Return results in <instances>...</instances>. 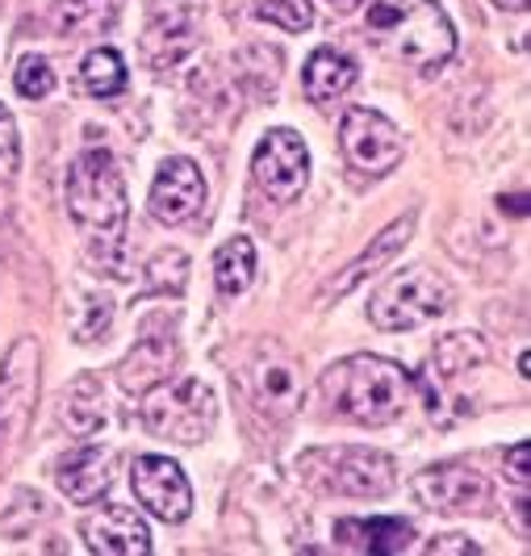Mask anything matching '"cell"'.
<instances>
[{"instance_id": "cell-1", "label": "cell", "mask_w": 531, "mask_h": 556, "mask_svg": "<svg viewBox=\"0 0 531 556\" xmlns=\"http://www.w3.org/2000/svg\"><path fill=\"white\" fill-rule=\"evenodd\" d=\"M318 390L327 397V406L343 415L347 422H361V427H385L393 418L406 410L410 402V372L402 364L385 361V356H368L356 352L347 361L331 364L318 381Z\"/></svg>"}, {"instance_id": "cell-2", "label": "cell", "mask_w": 531, "mask_h": 556, "mask_svg": "<svg viewBox=\"0 0 531 556\" xmlns=\"http://www.w3.org/2000/svg\"><path fill=\"white\" fill-rule=\"evenodd\" d=\"M368 34L381 51L419 72H440L456 55V29L435 0H372Z\"/></svg>"}, {"instance_id": "cell-3", "label": "cell", "mask_w": 531, "mask_h": 556, "mask_svg": "<svg viewBox=\"0 0 531 556\" xmlns=\"http://www.w3.org/2000/svg\"><path fill=\"white\" fill-rule=\"evenodd\" d=\"M67 210L97 248H122L126 235V180L105 147H88L67 172Z\"/></svg>"}, {"instance_id": "cell-4", "label": "cell", "mask_w": 531, "mask_h": 556, "mask_svg": "<svg viewBox=\"0 0 531 556\" xmlns=\"http://www.w3.org/2000/svg\"><path fill=\"white\" fill-rule=\"evenodd\" d=\"M302 481L339 494V498H385L397 485V465L390 452L377 447H309L298 456Z\"/></svg>"}, {"instance_id": "cell-5", "label": "cell", "mask_w": 531, "mask_h": 556, "mask_svg": "<svg viewBox=\"0 0 531 556\" xmlns=\"http://www.w3.org/2000/svg\"><path fill=\"white\" fill-rule=\"evenodd\" d=\"M218 418V402L205 381L197 377H180V381H160L147 390L142 402V422L151 435L160 440H176V444H201L214 431Z\"/></svg>"}, {"instance_id": "cell-6", "label": "cell", "mask_w": 531, "mask_h": 556, "mask_svg": "<svg viewBox=\"0 0 531 556\" xmlns=\"http://www.w3.org/2000/svg\"><path fill=\"white\" fill-rule=\"evenodd\" d=\"M452 306V289L431 268H406L390 277L368 302V318L377 331H415L422 323L440 318Z\"/></svg>"}, {"instance_id": "cell-7", "label": "cell", "mask_w": 531, "mask_h": 556, "mask_svg": "<svg viewBox=\"0 0 531 556\" xmlns=\"http://www.w3.org/2000/svg\"><path fill=\"white\" fill-rule=\"evenodd\" d=\"M339 147L347 164L368 176H390L393 167L406 160V139L385 113L352 105L339 122Z\"/></svg>"}, {"instance_id": "cell-8", "label": "cell", "mask_w": 531, "mask_h": 556, "mask_svg": "<svg viewBox=\"0 0 531 556\" xmlns=\"http://www.w3.org/2000/svg\"><path fill=\"white\" fill-rule=\"evenodd\" d=\"M34 397H38V339L22 334L0 361V456H9L26 435Z\"/></svg>"}, {"instance_id": "cell-9", "label": "cell", "mask_w": 531, "mask_h": 556, "mask_svg": "<svg viewBox=\"0 0 531 556\" xmlns=\"http://www.w3.org/2000/svg\"><path fill=\"white\" fill-rule=\"evenodd\" d=\"M255 185L273 201H298L309 176V151L298 130H268L252 155Z\"/></svg>"}, {"instance_id": "cell-10", "label": "cell", "mask_w": 531, "mask_h": 556, "mask_svg": "<svg viewBox=\"0 0 531 556\" xmlns=\"http://www.w3.org/2000/svg\"><path fill=\"white\" fill-rule=\"evenodd\" d=\"M415 498L440 515H481L490 506V481L473 465L444 460L415 477Z\"/></svg>"}, {"instance_id": "cell-11", "label": "cell", "mask_w": 531, "mask_h": 556, "mask_svg": "<svg viewBox=\"0 0 531 556\" xmlns=\"http://www.w3.org/2000/svg\"><path fill=\"white\" fill-rule=\"evenodd\" d=\"M130 485L139 494V506L164 523H185L193 510V490L185 469L168 456H139L130 469Z\"/></svg>"}, {"instance_id": "cell-12", "label": "cell", "mask_w": 531, "mask_h": 556, "mask_svg": "<svg viewBox=\"0 0 531 556\" xmlns=\"http://www.w3.org/2000/svg\"><path fill=\"white\" fill-rule=\"evenodd\" d=\"M201 205H205V176H201V167L193 160H185V155L164 160L160 172H155L151 197H147L151 218L164 226H180L189 223Z\"/></svg>"}, {"instance_id": "cell-13", "label": "cell", "mask_w": 531, "mask_h": 556, "mask_svg": "<svg viewBox=\"0 0 531 556\" xmlns=\"http://www.w3.org/2000/svg\"><path fill=\"white\" fill-rule=\"evenodd\" d=\"M235 381H243V386H248L252 406H260L264 415H277V418L293 415V406H298V390H302V381H298V364L289 361L280 348H260V352H255V361L248 364Z\"/></svg>"}, {"instance_id": "cell-14", "label": "cell", "mask_w": 531, "mask_h": 556, "mask_svg": "<svg viewBox=\"0 0 531 556\" xmlns=\"http://www.w3.org/2000/svg\"><path fill=\"white\" fill-rule=\"evenodd\" d=\"M85 544L97 556H147L151 553V528L135 506H101L85 519Z\"/></svg>"}, {"instance_id": "cell-15", "label": "cell", "mask_w": 531, "mask_h": 556, "mask_svg": "<svg viewBox=\"0 0 531 556\" xmlns=\"http://www.w3.org/2000/svg\"><path fill=\"white\" fill-rule=\"evenodd\" d=\"M160 323L151 318L142 327V339L130 348V356L117 364V381L126 393H147L151 386L172 377V364L180 356V348H176V331H160Z\"/></svg>"}, {"instance_id": "cell-16", "label": "cell", "mask_w": 531, "mask_h": 556, "mask_svg": "<svg viewBox=\"0 0 531 556\" xmlns=\"http://www.w3.org/2000/svg\"><path fill=\"white\" fill-rule=\"evenodd\" d=\"M113 456L101 444H85V447H72L55 469V481L63 490V498H72L76 506H88L97 502L113 481Z\"/></svg>"}, {"instance_id": "cell-17", "label": "cell", "mask_w": 531, "mask_h": 556, "mask_svg": "<svg viewBox=\"0 0 531 556\" xmlns=\"http://www.w3.org/2000/svg\"><path fill=\"white\" fill-rule=\"evenodd\" d=\"M415 223H419V214L410 210V214H402L397 223L385 226V230H381V235H377V239H372V243H368V248H364L361 255H356V260H352V264L343 268V277H336L331 285H327V293H323L318 302H331V298H347V293H352V289H356L361 280H368L372 273H377V268H381V264H385V260H393L397 251L410 243V235H415Z\"/></svg>"}, {"instance_id": "cell-18", "label": "cell", "mask_w": 531, "mask_h": 556, "mask_svg": "<svg viewBox=\"0 0 531 556\" xmlns=\"http://www.w3.org/2000/svg\"><path fill=\"white\" fill-rule=\"evenodd\" d=\"M336 540L339 548H352V553L397 556L410 548L415 528L406 519H339Z\"/></svg>"}, {"instance_id": "cell-19", "label": "cell", "mask_w": 531, "mask_h": 556, "mask_svg": "<svg viewBox=\"0 0 531 556\" xmlns=\"http://www.w3.org/2000/svg\"><path fill=\"white\" fill-rule=\"evenodd\" d=\"M356 84V59L336 51V47H318L306 63V97L309 105H331L347 88Z\"/></svg>"}, {"instance_id": "cell-20", "label": "cell", "mask_w": 531, "mask_h": 556, "mask_svg": "<svg viewBox=\"0 0 531 556\" xmlns=\"http://www.w3.org/2000/svg\"><path fill=\"white\" fill-rule=\"evenodd\" d=\"M59 422H63L72 435H97V431H101V422H105V393H101V381H97L92 372L76 377V381L63 390Z\"/></svg>"}, {"instance_id": "cell-21", "label": "cell", "mask_w": 531, "mask_h": 556, "mask_svg": "<svg viewBox=\"0 0 531 556\" xmlns=\"http://www.w3.org/2000/svg\"><path fill=\"white\" fill-rule=\"evenodd\" d=\"M490 356V348H485V339L473 331H456V334H444L435 348H431V356H427V372L431 377H460V372H469L477 364H485Z\"/></svg>"}, {"instance_id": "cell-22", "label": "cell", "mask_w": 531, "mask_h": 556, "mask_svg": "<svg viewBox=\"0 0 531 556\" xmlns=\"http://www.w3.org/2000/svg\"><path fill=\"white\" fill-rule=\"evenodd\" d=\"M255 277V248L252 239H230L218 248L214 255V280H218V289H223L226 298H239V293H248V285Z\"/></svg>"}, {"instance_id": "cell-23", "label": "cell", "mask_w": 531, "mask_h": 556, "mask_svg": "<svg viewBox=\"0 0 531 556\" xmlns=\"http://www.w3.org/2000/svg\"><path fill=\"white\" fill-rule=\"evenodd\" d=\"M80 80L92 97H117V92H126V63L113 47H97L80 63Z\"/></svg>"}, {"instance_id": "cell-24", "label": "cell", "mask_w": 531, "mask_h": 556, "mask_svg": "<svg viewBox=\"0 0 531 556\" xmlns=\"http://www.w3.org/2000/svg\"><path fill=\"white\" fill-rule=\"evenodd\" d=\"M160 38H168V51H164V67H168V63H176V59L193 47V22H189L185 13H172V17L160 13V17L147 26L142 47H147V42H160Z\"/></svg>"}, {"instance_id": "cell-25", "label": "cell", "mask_w": 531, "mask_h": 556, "mask_svg": "<svg viewBox=\"0 0 531 556\" xmlns=\"http://www.w3.org/2000/svg\"><path fill=\"white\" fill-rule=\"evenodd\" d=\"M255 17L289 29V34H306L314 26V4L309 0H264V4H255Z\"/></svg>"}, {"instance_id": "cell-26", "label": "cell", "mask_w": 531, "mask_h": 556, "mask_svg": "<svg viewBox=\"0 0 531 556\" xmlns=\"http://www.w3.org/2000/svg\"><path fill=\"white\" fill-rule=\"evenodd\" d=\"M185 251H160L151 264H147V293H168V289H185Z\"/></svg>"}, {"instance_id": "cell-27", "label": "cell", "mask_w": 531, "mask_h": 556, "mask_svg": "<svg viewBox=\"0 0 531 556\" xmlns=\"http://www.w3.org/2000/svg\"><path fill=\"white\" fill-rule=\"evenodd\" d=\"M13 80H17V92H22L26 101H42V97H51V88H55V72H51V63L42 55H26L17 63Z\"/></svg>"}, {"instance_id": "cell-28", "label": "cell", "mask_w": 531, "mask_h": 556, "mask_svg": "<svg viewBox=\"0 0 531 556\" xmlns=\"http://www.w3.org/2000/svg\"><path fill=\"white\" fill-rule=\"evenodd\" d=\"M22 164V142H17V122L13 113L0 105V185L13 180V172Z\"/></svg>"}, {"instance_id": "cell-29", "label": "cell", "mask_w": 531, "mask_h": 556, "mask_svg": "<svg viewBox=\"0 0 531 556\" xmlns=\"http://www.w3.org/2000/svg\"><path fill=\"white\" fill-rule=\"evenodd\" d=\"M85 306H88V318H85V323H76V339H80V343H92L101 331H110L113 302H110V298H88Z\"/></svg>"}, {"instance_id": "cell-30", "label": "cell", "mask_w": 531, "mask_h": 556, "mask_svg": "<svg viewBox=\"0 0 531 556\" xmlns=\"http://www.w3.org/2000/svg\"><path fill=\"white\" fill-rule=\"evenodd\" d=\"M427 553H431V556H447V553L477 556V553H481V544H473L469 535H435V540L427 544Z\"/></svg>"}, {"instance_id": "cell-31", "label": "cell", "mask_w": 531, "mask_h": 556, "mask_svg": "<svg viewBox=\"0 0 531 556\" xmlns=\"http://www.w3.org/2000/svg\"><path fill=\"white\" fill-rule=\"evenodd\" d=\"M528 456H531V444L528 440H519V444L506 452V469H510V477L528 490V481H531V473H528Z\"/></svg>"}, {"instance_id": "cell-32", "label": "cell", "mask_w": 531, "mask_h": 556, "mask_svg": "<svg viewBox=\"0 0 531 556\" xmlns=\"http://www.w3.org/2000/svg\"><path fill=\"white\" fill-rule=\"evenodd\" d=\"M327 4H331L336 13H356V9H361V4H368V0H327Z\"/></svg>"}, {"instance_id": "cell-33", "label": "cell", "mask_w": 531, "mask_h": 556, "mask_svg": "<svg viewBox=\"0 0 531 556\" xmlns=\"http://www.w3.org/2000/svg\"><path fill=\"white\" fill-rule=\"evenodd\" d=\"M494 4H498V9H510V13H523L531 0H494Z\"/></svg>"}, {"instance_id": "cell-34", "label": "cell", "mask_w": 531, "mask_h": 556, "mask_svg": "<svg viewBox=\"0 0 531 556\" xmlns=\"http://www.w3.org/2000/svg\"><path fill=\"white\" fill-rule=\"evenodd\" d=\"M63 4H101V0H63ZM110 4V0H105Z\"/></svg>"}]
</instances>
